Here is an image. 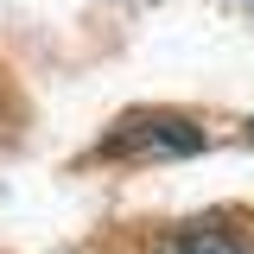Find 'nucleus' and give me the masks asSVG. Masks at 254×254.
<instances>
[{
	"label": "nucleus",
	"instance_id": "obj_2",
	"mask_svg": "<svg viewBox=\"0 0 254 254\" xmlns=\"http://www.w3.org/2000/svg\"><path fill=\"white\" fill-rule=\"evenodd\" d=\"M153 254H254V242L235 235V229H178V235H165Z\"/></svg>",
	"mask_w": 254,
	"mask_h": 254
},
{
	"label": "nucleus",
	"instance_id": "obj_3",
	"mask_svg": "<svg viewBox=\"0 0 254 254\" xmlns=\"http://www.w3.org/2000/svg\"><path fill=\"white\" fill-rule=\"evenodd\" d=\"M248 133H254V121H248Z\"/></svg>",
	"mask_w": 254,
	"mask_h": 254
},
{
	"label": "nucleus",
	"instance_id": "obj_1",
	"mask_svg": "<svg viewBox=\"0 0 254 254\" xmlns=\"http://www.w3.org/2000/svg\"><path fill=\"white\" fill-rule=\"evenodd\" d=\"M203 146V133L178 115H146V121H127L121 133H108V146L102 153L115 159H146V153H197Z\"/></svg>",
	"mask_w": 254,
	"mask_h": 254
}]
</instances>
